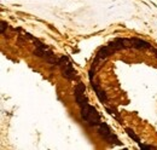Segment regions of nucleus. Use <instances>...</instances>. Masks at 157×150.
<instances>
[{"instance_id": "f257e3e1", "label": "nucleus", "mask_w": 157, "mask_h": 150, "mask_svg": "<svg viewBox=\"0 0 157 150\" xmlns=\"http://www.w3.org/2000/svg\"><path fill=\"white\" fill-rule=\"evenodd\" d=\"M98 133H99V136H100L104 140H106L108 143H110V144H116V145H121V142L118 140L117 137L111 132L110 127H109L106 124H104V122H100V124H99Z\"/></svg>"}, {"instance_id": "39448f33", "label": "nucleus", "mask_w": 157, "mask_h": 150, "mask_svg": "<svg viewBox=\"0 0 157 150\" xmlns=\"http://www.w3.org/2000/svg\"><path fill=\"white\" fill-rule=\"evenodd\" d=\"M91 82V86H92V89L94 90V92L97 94V97H98V99L101 102V103H106V101H108V97H106V93L99 87V85L97 82H94L93 80H91L90 81Z\"/></svg>"}, {"instance_id": "1a4fd4ad", "label": "nucleus", "mask_w": 157, "mask_h": 150, "mask_svg": "<svg viewBox=\"0 0 157 150\" xmlns=\"http://www.w3.org/2000/svg\"><path fill=\"white\" fill-rule=\"evenodd\" d=\"M7 28H9V24L2 21V22H1V34H2V35L5 34V30H6Z\"/></svg>"}, {"instance_id": "f03ea898", "label": "nucleus", "mask_w": 157, "mask_h": 150, "mask_svg": "<svg viewBox=\"0 0 157 150\" xmlns=\"http://www.w3.org/2000/svg\"><path fill=\"white\" fill-rule=\"evenodd\" d=\"M58 67H60L62 69V73H63V76L68 80H74L76 77V72L75 69L73 68L70 61L68 59V57L63 56L58 59Z\"/></svg>"}, {"instance_id": "6e6552de", "label": "nucleus", "mask_w": 157, "mask_h": 150, "mask_svg": "<svg viewBox=\"0 0 157 150\" xmlns=\"http://www.w3.org/2000/svg\"><path fill=\"white\" fill-rule=\"evenodd\" d=\"M94 75H96V67H91V69H90V72H88V77H90V81L91 80H93L94 79Z\"/></svg>"}, {"instance_id": "9d476101", "label": "nucleus", "mask_w": 157, "mask_h": 150, "mask_svg": "<svg viewBox=\"0 0 157 150\" xmlns=\"http://www.w3.org/2000/svg\"><path fill=\"white\" fill-rule=\"evenodd\" d=\"M139 148H140V149H144V150L156 149V148H155V147H152V145H145V144H141V143H139Z\"/></svg>"}, {"instance_id": "423d86ee", "label": "nucleus", "mask_w": 157, "mask_h": 150, "mask_svg": "<svg viewBox=\"0 0 157 150\" xmlns=\"http://www.w3.org/2000/svg\"><path fill=\"white\" fill-rule=\"evenodd\" d=\"M126 132H127V134H128V136H129V137H131V138H132L134 142H137L138 144L140 143V139H139V137H138L137 134L134 133V131H133L132 128H126Z\"/></svg>"}, {"instance_id": "20e7f679", "label": "nucleus", "mask_w": 157, "mask_h": 150, "mask_svg": "<svg viewBox=\"0 0 157 150\" xmlns=\"http://www.w3.org/2000/svg\"><path fill=\"white\" fill-rule=\"evenodd\" d=\"M114 52H115V51H114L109 45H108V46H103V47H100L98 50V52H97V55H96V58L101 62V61L106 59L109 56H111Z\"/></svg>"}, {"instance_id": "7ed1b4c3", "label": "nucleus", "mask_w": 157, "mask_h": 150, "mask_svg": "<svg viewBox=\"0 0 157 150\" xmlns=\"http://www.w3.org/2000/svg\"><path fill=\"white\" fill-rule=\"evenodd\" d=\"M131 41H132V49H137V50H151L152 49V46L145 40L132 38Z\"/></svg>"}, {"instance_id": "0eeeda50", "label": "nucleus", "mask_w": 157, "mask_h": 150, "mask_svg": "<svg viewBox=\"0 0 157 150\" xmlns=\"http://www.w3.org/2000/svg\"><path fill=\"white\" fill-rule=\"evenodd\" d=\"M106 112H109L110 115H113L115 119H117V120H120V115H118V112L114 109V108H106Z\"/></svg>"}]
</instances>
